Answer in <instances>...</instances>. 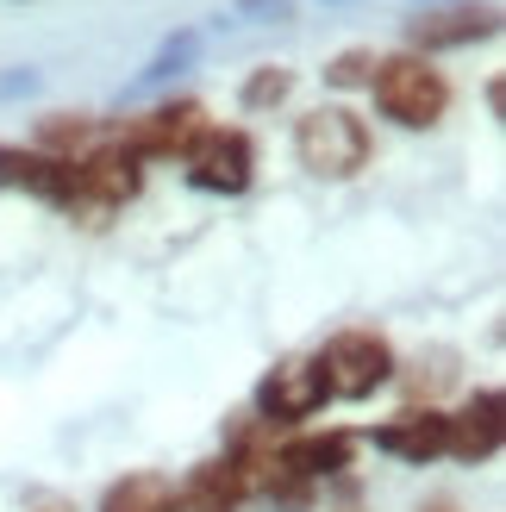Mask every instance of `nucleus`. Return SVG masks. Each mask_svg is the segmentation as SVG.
<instances>
[{"mask_svg": "<svg viewBox=\"0 0 506 512\" xmlns=\"http://www.w3.org/2000/svg\"><path fill=\"white\" fill-rule=\"evenodd\" d=\"M94 144H100V119H88V113H50L38 125V150H44V157H57V163L88 157Z\"/></svg>", "mask_w": 506, "mask_h": 512, "instance_id": "2eb2a0df", "label": "nucleus"}, {"mask_svg": "<svg viewBox=\"0 0 506 512\" xmlns=\"http://www.w3.org/2000/svg\"><path fill=\"white\" fill-rule=\"evenodd\" d=\"M294 94V69H282V63H263V69H250L244 75V107H282V100Z\"/></svg>", "mask_w": 506, "mask_h": 512, "instance_id": "dca6fc26", "label": "nucleus"}, {"mask_svg": "<svg viewBox=\"0 0 506 512\" xmlns=\"http://www.w3.org/2000/svg\"><path fill=\"white\" fill-rule=\"evenodd\" d=\"M500 32V7L488 0H457V7H425L419 19H407V38H413V57L419 50H463V44H482Z\"/></svg>", "mask_w": 506, "mask_h": 512, "instance_id": "6e6552de", "label": "nucleus"}, {"mask_svg": "<svg viewBox=\"0 0 506 512\" xmlns=\"http://www.w3.org/2000/svg\"><path fill=\"white\" fill-rule=\"evenodd\" d=\"M244 13H275V19H282V13H288V0H244Z\"/></svg>", "mask_w": 506, "mask_h": 512, "instance_id": "6ab92c4d", "label": "nucleus"}, {"mask_svg": "<svg viewBox=\"0 0 506 512\" xmlns=\"http://www.w3.org/2000/svg\"><path fill=\"white\" fill-rule=\"evenodd\" d=\"M294 163L319 182H350L369 163V125L350 107H313L294 125Z\"/></svg>", "mask_w": 506, "mask_h": 512, "instance_id": "f03ea898", "label": "nucleus"}, {"mask_svg": "<svg viewBox=\"0 0 506 512\" xmlns=\"http://www.w3.org/2000/svg\"><path fill=\"white\" fill-rule=\"evenodd\" d=\"M25 512H75V500H63V494H38Z\"/></svg>", "mask_w": 506, "mask_h": 512, "instance_id": "a211bd4d", "label": "nucleus"}, {"mask_svg": "<svg viewBox=\"0 0 506 512\" xmlns=\"http://www.w3.org/2000/svg\"><path fill=\"white\" fill-rule=\"evenodd\" d=\"M369 94H375V113L394 119V125H407V132H425V125H438L444 107H450V82L425 63L413 57V50H400V57H382L369 75Z\"/></svg>", "mask_w": 506, "mask_h": 512, "instance_id": "f257e3e1", "label": "nucleus"}, {"mask_svg": "<svg viewBox=\"0 0 506 512\" xmlns=\"http://www.w3.org/2000/svg\"><path fill=\"white\" fill-rule=\"evenodd\" d=\"M350 456H357V438H350V431H300V438L275 444V463H282L294 481H307V488H313V481L344 475Z\"/></svg>", "mask_w": 506, "mask_h": 512, "instance_id": "9d476101", "label": "nucleus"}, {"mask_svg": "<svg viewBox=\"0 0 506 512\" xmlns=\"http://www.w3.org/2000/svg\"><path fill=\"white\" fill-rule=\"evenodd\" d=\"M369 75H375V50H338L325 63V82L332 88H369Z\"/></svg>", "mask_w": 506, "mask_h": 512, "instance_id": "f3484780", "label": "nucleus"}, {"mask_svg": "<svg viewBox=\"0 0 506 512\" xmlns=\"http://www.w3.org/2000/svg\"><path fill=\"white\" fill-rule=\"evenodd\" d=\"M325 406V381L307 356H282L263 381H257V413L263 425H294V419H313Z\"/></svg>", "mask_w": 506, "mask_h": 512, "instance_id": "0eeeda50", "label": "nucleus"}, {"mask_svg": "<svg viewBox=\"0 0 506 512\" xmlns=\"http://www.w3.org/2000/svg\"><path fill=\"white\" fill-rule=\"evenodd\" d=\"M500 394L482 388V394H469L457 413H444V450L450 456H463V463H488V456L500 450Z\"/></svg>", "mask_w": 506, "mask_h": 512, "instance_id": "1a4fd4ad", "label": "nucleus"}, {"mask_svg": "<svg viewBox=\"0 0 506 512\" xmlns=\"http://www.w3.org/2000/svg\"><path fill=\"white\" fill-rule=\"evenodd\" d=\"M144 188V169L132 150L119 144H94L88 157L69 163V213H107V207H125V200H138Z\"/></svg>", "mask_w": 506, "mask_h": 512, "instance_id": "20e7f679", "label": "nucleus"}, {"mask_svg": "<svg viewBox=\"0 0 506 512\" xmlns=\"http://www.w3.org/2000/svg\"><path fill=\"white\" fill-rule=\"evenodd\" d=\"M313 369L325 381V400H369L375 388L394 381V350L375 331H338L332 344L313 356Z\"/></svg>", "mask_w": 506, "mask_h": 512, "instance_id": "7ed1b4c3", "label": "nucleus"}, {"mask_svg": "<svg viewBox=\"0 0 506 512\" xmlns=\"http://www.w3.org/2000/svg\"><path fill=\"white\" fill-rule=\"evenodd\" d=\"M200 132H207V107H200V100H163V107L125 119L119 150H132L138 163L144 157H188Z\"/></svg>", "mask_w": 506, "mask_h": 512, "instance_id": "423d86ee", "label": "nucleus"}, {"mask_svg": "<svg viewBox=\"0 0 506 512\" xmlns=\"http://www.w3.org/2000/svg\"><path fill=\"white\" fill-rule=\"evenodd\" d=\"M100 512H175V481L157 475V469H138V475L113 481Z\"/></svg>", "mask_w": 506, "mask_h": 512, "instance_id": "4468645a", "label": "nucleus"}, {"mask_svg": "<svg viewBox=\"0 0 506 512\" xmlns=\"http://www.w3.org/2000/svg\"><path fill=\"white\" fill-rule=\"evenodd\" d=\"M0 188H25L32 200H50V207L69 213V163L44 157V150L0 144Z\"/></svg>", "mask_w": 506, "mask_h": 512, "instance_id": "9b49d317", "label": "nucleus"}, {"mask_svg": "<svg viewBox=\"0 0 506 512\" xmlns=\"http://www.w3.org/2000/svg\"><path fill=\"white\" fill-rule=\"evenodd\" d=\"M375 450L400 456V463H432V456H444V413L407 406V413H394L382 431H375Z\"/></svg>", "mask_w": 506, "mask_h": 512, "instance_id": "ddd939ff", "label": "nucleus"}, {"mask_svg": "<svg viewBox=\"0 0 506 512\" xmlns=\"http://www.w3.org/2000/svg\"><path fill=\"white\" fill-rule=\"evenodd\" d=\"M250 500L244 488V475L232 456H213V463H200L182 488H175V512H238Z\"/></svg>", "mask_w": 506, "mask_h": 512, "instance_id": "f8f14e48", "label": "nucleus"}, {"mask_svg": "<svg viewBox=\"0 0 506 512\" xmlns=\"http://www.w3.org/2000/svg\"><path fill=\"white\" fill-rule=\"evenodd\" d=\"M182 163H188V188H200V194L232 200V194H250V182H257V150L232 125H207Z\"/></svg>", "mask_w": 506, "mask_h": 512, "instance_id": "39448f33", "label": "nucleus"}, {"mask_svg": "<svg viewBox=\"0 0 506 512\" xmlns=\"http://www.w3.org/2000/svg\"><path fill=\"white\" fill-rule=\"evenodd\" d=\"M432 512H457V506H450V500H438V506H432Z\"/></svg>", "mask_w": 506, "mask_h": 512, "instance_id": "aec40b11", "label": "nucleus"}]
</instances>
